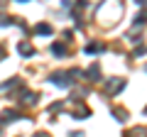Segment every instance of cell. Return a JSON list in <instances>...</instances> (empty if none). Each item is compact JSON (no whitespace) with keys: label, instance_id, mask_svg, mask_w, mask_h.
Wrapping results in <instances>:
<instances>
[]
</instances>
